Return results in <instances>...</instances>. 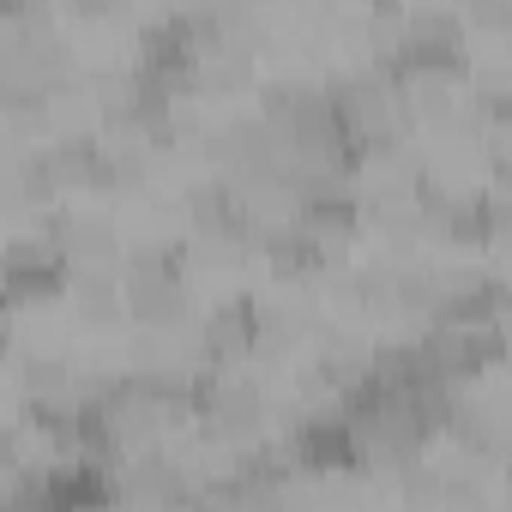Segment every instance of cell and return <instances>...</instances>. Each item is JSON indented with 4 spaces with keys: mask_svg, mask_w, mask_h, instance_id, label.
Returning a JSON list of instances; mask_svg holds the SVG:
<instances>
[{
    "mask_svg": "<svg viewBox=\"0 0 512 512\" xmlns=\"http://www.w3.org/2000/svg\"><path fill=\"white\" fill-rule=\"evenodd\" d=\"M193 410H199L205 434L229 440V446H253V440L266 434V416H272L260 380H217V374L193 380Z\"/></svg>",
    "mask_w": 512,
    "mask_h": 512,
    "instance_id": "1",
    "label": "cell"
},
{
    "mask_svg": "<svg viewBox=\"0 0 512 512\" xmlns=\"http://www.w3.org/2000/svg\"><path fill=\"white\" fill-rule=\"evenodd\" d=\"M0 284H7V296H49L67 284V253L49 235H19L0 253Z\"/></svg>",
    "mask_w": 512,
    "mask_h": 512,
    "instance_id": "2",
    "label": "cell"
},
{
    "mask_svg": "<svg viewBox=\"0 0 512 512\" xmlns=\"http://www.w3.org/2000/svg\"><path fill=\"white\" fill-rule=\"evenodd\" d=\"M253 338H260V302L253 296H229L205 314L199 326V362H235L253 356Z\"/></svg>",
    "mask_w": 512,
    "mask_h": 512,
    "instance_id": "3",
    "label": "cell"
},
{
    "mask_svg": "<svg viewBox=\"0 0 512 512\" xmlns=\"http://www.w3.org/2000/svg\"><path fill=\"white\" fill-rule=\"evenodd\" d=\"M73 302L91 326H109L121 314V278L109 266H85V272H73Z\"/></svg>",
    "mask_w": 512,
    "mask_h": 512,
    "instance_id": "4",
    "label": "cell"
},
{
    "mask_svg": "<svg viewBox=\"0 0 512 512\" xmlns=\"http://www.w3.org/2000/svg\"><path fill=\"white\" fill-rule=\"evenodd\" d=\"M19 380H25V398H31V404H49V398H61V392L73 386V368H67L61 356H31Z\"/></svg>",
    "mask_w": 512,
    "mask_h": 512,
    "instance_id": "5",
    "label": "cell"
},
{
    "mask_svg": "<svg viewBox=\"0 0 512 512\" xmlns=\"http://www.w3.org/2000/svg\"><path fill=\"white\" fill-rule=\"evenodd\" d=\"M404 506H410V512L440 506V464H422V458L404 464Z\"/></svg>",
    "mask_w": 512,
    "mask_h": 512,
    "instance_id": "6",
    "label": "cell"
},
{
    "mask_svg": "<svg viewBox=\"0 0 512 512\" xmlns=\"http://www.w3.org/2000/svg\"><path fill=\"white\" fill-rule=\"evenodd\" d=\"M19 458H25V446H19V428H7V422H0V476H13V470H19Z\"/></svg>",
    "mask_w": 512,
    "mask_h": 512,
    "instance_id": "7",
    "label": "cell"
}]
</instances>
